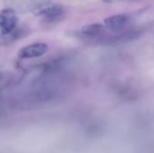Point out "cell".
Instances as JSON below:
<instances>
[{"label":"cell","mask_w":154,"mask_h":153,"mask_svg":"<svg viewBox=\"0 0 154 153\" xmlns=\"http://www.w3.org/2000/svg\"><path fill=\"white\" fill-rule=\"evenodd\" d=\"M63 14H64V7L61 5L51 4V3L42 6V8H40L39 10H37L36 12L33 13L34 15L42 17L45 20H49V21L58 19Z\"/></svg>","instance_id":"5"},{"label":"cell","mask_w":154,"mask_h":153,"mask_svg":"<svg viewBox=\"0 0 154 153\" xmlns=\"http://www.w3.org/2000/svg\"><path fill=\"white\" fill-rule=\"evenodd\" d=\"M20 29H17V27L8 32V33H1L0 35V44L1 45H8V44H11L13 43L14 41H16L20 36H21V33H20Z\"/></svg>","instance_id":"7"},{"label":"cell","mask_w":154,"mask_h":153,"mask_svg":"<svg viewBox=\"0 0 154 153\" xmlns=\"http://www.w3.org/2000/svg\"><path fill=\"white\" fill-rule=\"evenodd\" d=\"M106 4H116V3H121V2H132L135 0H102Z\"/></svg>","instance_id":"8"},{"label":"cell","mask_w":154,"mask_h":153,"mask_svg":"<svg viewBox=\"0 0 154 153\" xmlns=\"http://www.w3.org/2000/svg\"><path fill=\"white\" fill-rule=\"evenodd\" d=\"M49 50L47 43L42 41H36L28 44L27 46L20 49L18 57L21 59H34L44 55Z\"/></svg>","instance_id":"3"},{"label":"cell","mask_w":154,"mask_h":153,"mask_svg":"<svg viewBox=\"0 0 154 153\" xmlns=\"http://www.w3.org/2000/svg\"><path fill=\"white\" fill-rule=\"evenodd\" d=\"M4 78H5V73L0 71V83L4 80Z\"/></svg>","instance_id":"9"},{"label":"cell","mask_w":154,"mask_h":153,"mask_svg":"<svg viewBox=\"0 0 154 153\" xmlns=\"http://www.w3.org/2000/svg\"><path fill=\"white\" fill-rule=\"evenodd\" d=\"M134 23L133 17L128 14H116L105 19L104 25L112 32H121L128 29Z\"/></svg>","instance_id":"2"},{"label":"cell","mask_w":154,"mask_h":153,"mask_svg":"<svg viewBox=\"0 0 154 153\" xmlns=\"http://www.w3.org/2000/svg\"><path fill=\"white\" fill-rule=\"evenodd\" d=\"M105 30H106V27L104 24L95 23L84 25L80 30V33L85 38L92 39V38H97L100 36L105 32Z\"/></svg>","instance_id":"6"},{"label":"cell","mask_w":154,"mask_h":153,"mask_svg":"<svg viewBox=\"0 0 154 153\" xmlns=\"http://www.w3.org/2000/svg\"><path fill=\"white\" fill-rule=\"evenodd\" d=\"M51 3V0H5L6 7L15 13H34L42 6Z\"/></svg>","instance_id":"1"},{"label":"cell","mask_w":154,"mask_h":153,"mask_svg":"<svg viewBox=\"0 0 154 153\" xmlns=\"http://www.w3.org/2000/svg\"><path fill=\"white\" fill-rule=\"evenodd\" d=\"M17 15L16 13L5 7L0 11V30L2 33H8L17 27Z\"/></svg>","instance_id":"4"}]
</instances>
